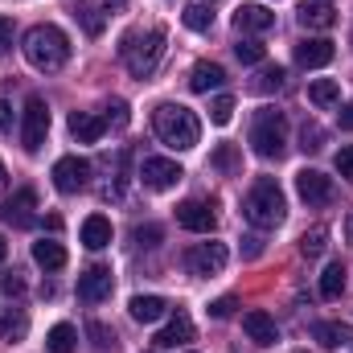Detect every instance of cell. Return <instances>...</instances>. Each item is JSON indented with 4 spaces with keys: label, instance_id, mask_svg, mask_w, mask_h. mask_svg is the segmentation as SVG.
<instances>
[{
    "label": "cell",
    "instance_id": "25",
    "mask_svg": "<svg viewBox=\"0 0 353 353\" xmlns=\"http://www.w3.org/2000/svg\"><path fill=\"white\" fill-rule=\"evenodd\" d=\"M29 333V316L21 308H0V337L4 341H21Z\"/></svg>",
    "mask_w": 353,
    "mask_h": 353
},
{
    "label": "cell",
    "instance_id": "35",
    "mask_svg": "<svg viewBox=\"0 0 353 353\" xmlns=\"http://www.w3.org/2000/svg\"><path fill=\"white\" fill-rule=\"evenodd\" d=\"M230 115H234V99H230V94H218V99L210 103V119H214L218 128H226Z\"/></svg>",
    "mask_w": 353,
    "mask_h": 353
},
{
    "label": "cell",
    "instance_id": "34",
    "mask_svg": "<svg viewBox=\"0 0 353 353\" xmlns=\"http://www.w3.org/2000/svg\"><path fill=\"white\" fill-rule=\"evenodd\" d=\"M234 54H239V62H247V66H255V62H263V41H255V37H243L239 46H234Z\"/></svg>",
    "mask_w": 353,
    "mask_h": 353
},
{
    "label": "cell",
    "instance_id": "14",
    "mask_svg": "<svg viewBox=\"0 0 353 353\" xmlns=\"http://www.w3.org/2000/svg\"><path fill=\"white\" fill-rule=\"evenodd\" d=\"M333 41L329 37H308V41H300L296 46V66H304V70H321V66H329L333 62Z\"/></svg>",
    "mask_w": 353,
    "mask_h": 353
},
{
    "label": "cell",
    "instance_id": "10",
    "mask_svg": "<svg viewBox=\"0 0 353 353\" xmlns=\"http://www.w3.org/2000/svg\"><path fill=\"white\" fill-rule=\"evenodd\" d=\"M176 222H181L185 230H193V234H210V230L218 226V214H214V205H210V201L189 197V201H181V205H176Z\"/></svg>",
    "mask_w": 353,
    "mask_h": 353
},
{
    "label": "cell",
    "instance_id": "50",
    "mask_svg": "<svg viewBox=\"0 0 353 353\" xmlns=\"http://www.w3.org/2000/svg\"><path fill=\"white\" fill-rule=\"evenodd\" d=\"M205 4H214V0H205Z\"/></svg>",
    "mask_w": 353,
    "mask_h": 353
},
{
    "label": "cell",
    "instance_id": "33",
    "mask_svg": "<svg viewBox=\"0 0 353 353\" xmlns=\"http://www.w3.org/2000/svg\"><path fill=\"white\" fill-rule=\"evenodd\" d=\"M300 148L304 152H321L325 148V128L321 123H304L300 128Z\"/></svg>",
    "mask_w": 353,
    "mask_h": 353
},
{
    "label": "cell",
    "instance_id": "39",
    "mask_svg": "<svg viewBox=\"0 0 353 353\" xmlns=\"http://www.w3.org/2000/svg\"><path fill=\"white\" fill-rule=\"evenodd\" d=\"M0 292H4V296H21V292H25V279H21L17 271H8V275L0 279Z\"/></svg>",
    "mask_w": 353,
    "mask_h": 353
},
{
    "label": "cell",
    "instance_id": "28",
    "mask_svg": "<svg viewBox=\"0 0 353 353\" xmlns=\"http://www.w3.org/2000/svg\"><path fill=\"white\" fill-rule=\"evenodd\" d=\"M325 247H329V230H325V226H312V230L300 234V255H304V259H321Z\"/></svg>",
    "mask_w": 353,
    "mask_h": 353
},
{
    "label": "cell",
    "instance_id": "51",
    "mask_svg": "<svg viewBox=\"0 0 353 353\" xmlns=\"http://www.w3.org/2000/svg\"><path fill=\"white\" fill-rule=\"evenodd\" d=\"M300 353H304V350H300Z\"/></svg>",
    "mask_w": 353,
    "mask_h": 353
},
{
    "label": "cell",
    "instance_id": "43",
    "mask_svg": "<svg viewBox=\"0 0 353 353\" xmlns=\"http://www.w3.org/2000/svg\"><path fill=\"white\" fill-rule=\"evenodd\" d=\"M8 128H12V107H8V103L0 99V136H4Z\"/></svg>",
    "mask_w": 353,
    "mask_h": 353
},
{
    "label": "cell",
    "instance_id": "15",
    "mask_svg": "<svg viewBox=\"0 0 353 353\" xmlns=\"http://www.w3.org/2000/svg\"><path fill=\"white\" fill-rule=\"evenodd\" d=\"M296 21L304 25V29H333L337 25V12H333V4L329 0H304L300 8H296Z\"/></svg>",
    "mask_w": 353,
    "mask_h": 353
},
{
    "label": "cell",
    "instance_id": "38",
    "mask_svg": "<svg viewBox=\"0 0 353 353\" xmlns=\"http://www.w3.org/2000/svg\"><path fill=\"white\" fill-rule=\"evenodd\" d=\"M234 308H239V300H234V296H222V300L210 304V316H214V321H226V316H234Z\"/></svg>",
    "mask_w": 353,
    "mask_h": 353
},
{
    "label": "cell",
    "instance_id": "1",
    "mask_svg": "<svg viewBox=\"0 0 353 353\" xmlns=\"http://www.w3.org/2000/svg\"><path fill=\"white\" fill-rule=\"evenodd\" d=\"M21 50H25L29 66L41 70V74H54V70H62V66L70 62V37H66L58 25H33V29L25 33Z\"/></svg>",
    "mask_w": 353,
    "mask_h": 353
},
{
    "label": "cell",
    "instance_id": "27",
    "mask_svg": "<svg viewBox=\"0 0 353 353\" xmlns=\"http://www.w3.org/2000/svg\"><path fill=\"white\" fill-rule=\"evenodd\" d=\"M181 21H185V29H193V33H210L214 12H210V4H205V0H197V4H189V8L181 12Z\"/></svg>",
    "mask_w": 353,
    "mask_h": 353
},
{
    "label": "cell",
    "instance_id": "17",
    "mask_svg": "<svg viewBox=\"0 0 353 353\" xmlns=\"http://www.w3.org/2000/svg\"><path fill=\"white\" fill-rule=\"evenodd\" d=\"M275 25V12L263 8V4H243L239 12H234V29L239 33H267Z\"/></svg>",
    "mask_w": 353,
    "mask_h": 353
},
{
    "label": "cell",
    "instance_id": "20",
    "mask_svg": "<svg viewBox=\"0 0 353 353\" xmlns=\"http://www.w3.org/2000/svg\"><path fill=\"white\" fill-rule=\"evenodd\" d=\"M128 312H132V321H140V325H157V321L169 312V300H161V296H132Z\"/></svg>",
    "mask_w": 353,
    "mask_h": 353
},
{
    "label": "cell",
    "instance_id": "32",
    "mask_svg": "<svg viewBox=\"0 0 353 353\" xmlns=\"http://www.w3.org/2000/svg\"><path fill=\"white\" fill-rule=\"evenodd\" d=\"M279 87H283V70H279V66H263V70L251 79V90H255V94H271V90H279Z\"/></svg>",
    "mask_w": 353,
    "mask_h": 353
},
{
    "label": "cell",
    "instance_id": "47",
    "mask_svg": "<svg viewBox=\"0 0 353 353\" xmlns=\"http://www.w3.org/2000/svg\"><path fill=\"white\" fill-rule=\"evenodd\" d=\"M345 243H350V247H353V214H350V218H345Z\"/></svg>",
    "mask_w": 353,
    "mask_h": 353
},
{
    "label": "cell",
    "instance_id": "22",
    "mask_svg": "<svg viewBox=\"0 0 353 353\" xmlns=\"http://www.w3.org/2000/svg\"><path fill=\"white\" fill-rule=\"evenodd\" d=\"M83 247H90V251L111 247V222L103 214H90L87 222H83Z\"/></svg>",
    "mask_w": 353,
    "mask_h": 353
},
{
    "label": "cell",
    "instance_id": "24",
    "mask_svg": "<svg viewBox=\"0 0 353 353\" xmlns=\"http://www.w3.org/2000/svg\"><path fill=\"white\" fill-rule=\"evenodd\" d=\"M312 337H316L321 345H329V350H337V345L353 341L350 325H341V321H316V325H312Z\"/></svg>",
    "mask_w": 353,
    "mask_h": 353
},
{
    "label": "cell",
    "instance_id": "21",
    "mask_svg": "<svg viewBox=\"0 0 353 353\" xmlns=\"http://www.w3.org/2000/svg\"><path fill=\"white\" fill-rule=\"evenodd\" d=\"M222 83H226V70H222L218 62H197V66H193V74H189V90H197V94L218 90Z\"/></svg>",
    "mask_w": 353,
    "mask_h": 353
},
{
    "label": "cell",
    "instance_id": "18",
    "mask_svg": "<svg viewBox=\"0 0 353 353\" xmlns=\"http://www.w3.org/2000/svg\"><path fill=\"white\" fill-rule=\"evenodd\" d=\"M243 333H247L255 345H275V341H279V329H275V321H271L267 312H259V308L243 316Z\"/></svg>",
    "mask_w": 353,
    "mask_h": 353
},
{
    "label": "cell",
    "instance_id": "23",
    "mask_svg": "<svg viewBox=\"0 0 353 353\" xmlns=\"http://www.w3.org/2000/svg\"><path fill=\"white\" fill-rule=\"evenodd\" d=\"M33 263L46 267V271H62L66 267V247L54 243V239H41V243H33Z\"/></svg>",
    "mask_w": 353,
    "mask_h": 353
},
{
    "label": "cell",
    "instance_id": "4",
    "mask_svg": "<svg viewBox=\"0 0 353 353\" xmlns=\"http://www.w3.org/2000/svg\"><path fill=\"white\" fill-rule=\"evenodd\" d=\"M243 214H247L251 226H259V230H275V226L288 218V197H283V189H279L271 176H259V181L251 185L247 201H243Z\"/></svg>",
    "mask_w": 353,
    "mask_h": 353
},
{
    "label": "cell",
    "instance_id": "26",
    "mask_svg": "<svg viewBox=\"0 0 353 353\" xmlns=\"http://www.w3.org/2000/svg\"><path fill=\"white\" fill-rule=\"evenodd\" d=\"M74 345H79V329L74 325H54L50 337H46V350L50 353H74Z\"/></svg>",
    "mask_w": 353,
    "mask_h": 353
},
{
    "label": "cell",
    "instance_id": "31",
    "mask_svg": "<svg viewBox=\"0 0 353 353\" xmlns=\"http://www.w3.org/2000/svg\"><path fill=\"white\" fill-rule=\"evenodd\" d=\"M70 12H74V21H79V25L87 29L90 37H99V33H103V25H107V21L99 17V8H94V4H74Z\"/></svg>",
    "mask_w": 353,
    "mask_h": 353
},
{
    "label": "cell",
    "instance_id": "48",
    "mask_svg": "<svg viewBox=\"0 0 353 353\" xmlns=\"http://www.w3.org/2000/svg\"><path fill=\"white\" fill-rule=\"evenodd\" d=\"M4 255H8V243H4V234H0V263H4Z\"/></svg>",
    "mask_w": 353,
    "mask_h": 353
},
{
    "label": "cell",
    "instance_id": "49",
    "mask_svg": "<svg viewBox=\"0 0 353 353\" xmlns=\"http://www.w3.org/2000/svg\"><path fill=\"white\" fill-rule=\"evenodd\" d=\"M4 185H8V173H4V165H0V193H4Z\"/></svg>",
    "mask_w": 353,
    "mask_h": 353
},
{
    "label": "cell",
    "instance_id": "29",
    "mask_svg": "<svg viewBox=\"0 0 353 353\" xmlns=\"http://www.w3.org/2000/svg\"><path fill=\"white\" fill-rule=\"evenodd\" d=\"M341 292H345V267L329 263L325 275H321V296H325V300H341Z\"/></svg>",
    "mask_w": 353,
    "mask_h": 353
},
{
    "label": "cell",
    "instance_id": "6",
    "mask_svg": "<svg viewBox=\"0 0 353 353\" xmlns=\"http://www.w3.org/2000/svg\"><path fill=\"white\" fill-rule=\"evenodd\" d=\"M226 259H230L226 243H197V247H189V251H185V271H189V275L210 279V275H222Z\"/></svg>",
    "mask_w": 353,
    "mask_h": 353
},
{
    "label": "cell",
    "instance_id": "46",
    "mask_svg": "<svg viewBox=\"0 0 353 353\" xmlns=\"http://www.w3.org/2000/svg\"><path fill=\"white\" fill-rule=\"evenodd\" d=\"M94 4H103V8H123L128 0H94Z\"/></svg>",
    "mask_w": 353,
    "mask_h": 353
},
{
    "label": "cell",
    "instance_id": "36",
    "mask_svg": "<svg viewBox=\"0 0 353 353\" xmlns=\"http://www.w3.org/2000/svg\"><path fill=\"white\" fill-rule=\"evenodd\" d=\"M103 119H107V128H128V119H132V115H128V103H123V99H111V103L103 107Z\"/></svg>",
    "mask_w": 353,
    "mask_h": 353
},
{
    "label": "cell",
    "instance_id": "30",
    "mask_svg": "<svg viewBox=\"0 0 353 353\" xmlns=\"http://www.w3.org/2000/svg\"><path fill=\"white\" fill-rule=\"evenodd\" d=\"M308 99H312L316 107H333V103L341 99V87H337L333 79H316V83H308Z\"/></svg>",
    "mask_w": 353,
    "mask_h": 353
},
{
    "label": "cell",
    "instance_id": "5",
    "mask_svg": "<svg viewBox=\"0 0 353 353\" xmlns=\"http://www.w3.org/2000/svg\"><path fill=\"white\" fill-rule=\"evenodd\" d=\"M251 148L263 161H279L288 152V119H283V111H259V119L251 128Z\"/></svg>",
    "mask_w": 353,
    "mask_h": 353
},
{
    "label": "cell",
    "instance_id": "19",
    "mask_svg": "<svg viewBox=\"0 0 353 353\" xmlns=\"http://www.w3.org/2000/svg\"><path fill=\"white\" fill-rule=\"evenodd\" d=\"M189 341H193V321H189L185 312H176L173 321L157 333V345H161V350H176V345H189Z\"/></svg>",
    "mask_w": 353,
    "mask_h": 353
},
{
    "label": "cell",
    "instance_id": "3",
    "mask_svg": "<svg viewBox=\"0 0 353 353\" xmlns=\"http://www.w3.org/2000/svg\"><path fill=\"white\" fill-rule=\"evenodd\" d=\"M152 128H157L161 144H169L176 152H189V148H197V140H201L197 115H193L189 107H181V103H161V107L152 111Z\"/></svg>",
    "mask_w": 353,
    "mask_h": 353
},
{
    "label": "cell",
    "instance_id": "37",
    "mask_svg": "<svg viewBox=\"0 0 353 353\" xmlns=\"http://www.w3.org/2000/svg\"><path fill=\"white\" fill-rule=\"evenodd\" d=\"M87 337H94V350H115V333L107 325H99V321L87 325Z\"/></svg>",
    "mask_w": 353,
    "mask_h": 353
},
{
    "label": "cell",
    "instance_id": "8",
    "mask_svg": "<svg viewBox=\"0 0 353 353\" xmlns=\"http://www.w3.org/2000/svg\"><path fill=\"white\" fill-rule=\"evenodd\" d=\"M181 165L169 161V157H148L144 165H140V181L148 185V189H157V193H165V189H173L176 181H181Z\"/></svg>",
    "mask_w": 353,
    "mask_h": 353
},
{
    "label": "cell",
    "instance_id": "42",
    "mask_svg": "<svg viewBox=\"0 0 353 353\" xmlns=\"http://www.w3.org/2000/svg\"><path fill=\"white\" fill-rule=\"evenodd\" d=\"M157 239H161V226H140L136 230V243L140 247H157Z\"/></svg>",
    "mask_w": 353,
    "mask_h": 353
},
{
    "label": "cell",
    "instance_id": "2",
    "mask_svg": "<svg viewBox=\"0 0 353 353\" xmlns=\"http://www.w3.org/2000/svg\"><path fill=\"white\" fill-rule=\"evenodd\" d=\"M119 58H123V66H128L136 79L157 74V66H161V58H165V29H161V25H152V29H132V33L119 41Z\"/></svg>",
    "mask_w": 353,
    "mask_h": 353
},
{
    "label": "cell",
    "instance_id": "45",
    "mask_svg": "<svg viewBox=\"0 0 353 353\" xmlns=\"http://www.w3.org/2000/svg\"><path fill=\"white\" fill-rule=\"evenodd\" d=\"M341 128L353 132V103H350V107H341Z\"/></svg>",
    "mask_w": 353,
    "mask_h": 353
},
{
    "label": "cell",
    "instance_id": "11",
    "mask_svg": "<svg viewBox=\"0 0 353 353\" xmlns=\"http://www.w3.org/2000/svg\"><path fill=\"white\" fill-rule=\"evenodd\" d=\"M87 181H90V165L83 157H62L54 165V189L58 193H79V189H87Z\"/></svg>",
    "mask_w": 353,
    "mask_h": 353
},
{
    "label": "cell",
    "instance_id": "16",
    "mask_svg": "<svg viewBox=\"0 0 353 353\" xmlns=\"http://www.w3.org/2000/svg\"><path fill=\"white\" fill-rule=\"evenodd\" d=\"M103 132H107V119L103 115H94V111H74L70 115V136L79 144H99Z\"/></svg>",
    "mask_w": 353,
    "mask_h": 353
},
{
    "label": "cell",
    "instance_id": "44",
    "mask_svg": "<svg viewBox=\"0 0 353 353\" xmlns=\"http://www.w3.org/2000/svg\"><path fill=\"white\" fill-rule=\"evenodd\" d=\"M214 165H222V169H230V165H234V148H218V157H214Z\"/></svg>",
    "mask_w": 353,
    "mask_h": 353
},
{
    "label": "cell",
    "instance_id": "7",
    "mask_svg": "<svg viewBox=\"0 0 353 353\" xmlns=\"http://www.w3.org/2000/svg\"><path fill=\"white\" fill-rule=\"evenodd\" d=\"M46 132H50V107H46V99L33 94L25 103V119H21V144H25V152H41Z\"/></svg>",
    "mask_w": 353,
    "mask_h": 353
},
{
    "label": "cell",
    "instance_id": "9",
    "mask_svg": "<svg viewBox=\"0 0 353 353\" xmlns=\"http://www.w3.org/2000/svg\"><path fill=\"white\" fill-rule=\"evenodd\" d=\"M111 288H115V275H111V267H103V263L87 267L79 275V300H87V304H103L111 296Z\"/></svg>",
    "mask_w": 353,
    "mask_h": 353
},
{
    "label": "cell",
    "instance_id": "13",
    "mask_svg": "<svg viewBox=\"0 0 353 353\" xmlns=\"http://www.w3.org/2000/svg\"><path fill=\"white\" fill-rule=\"evenodd\" d=\"M296 193L308 205H329L333 201V176L316 173V169H304V173H296Z\"/></svg>",
    "mask_w": 353,
    "mask_h": 353
},
{
    "label": "cell",
    "instance_id": "12",
    "mask_svg": "<svg viewBox=\"0 0 353 353\" xmlns=\"http://www.w3.org/2000/svg\"><path fill=\"white\" fill-rule=\"evenodd\" d=\"M0 218L8 222V226H33V218H37V193L33 189H17L8 201H4V210H0Z\"/></svg>",
    "mask_w": 353,
    "mask_h": 353
},
{
    "label": "cell",
    "instance_id": "40",
    "mask_svg": "<svg viewBox=\"0 0 353 353\" xmlns=\"http://www.w3.org/2000/svg\"><path fill=\"white\" fill-rule=\"evenodd\" d=\"M337 173L353 185V148H341V152H337Z\"/></svg>",
    "mask_w": 353,
    "mask_h": 353
},
{
    "label": "cell",
    "instance_id": "41",
    "mask_svg": "<svg viewBox=\"0 0 353 353\" xmlns=\"http://www.w3.org/2000/svg\"><path fill=\"white\" fill-rule=\"evenodd\" d=\"M12 50V17H0V58Z\"/></svg>",
    "mask_w": 353,
    "mask_h": 353
}]
</instances>
